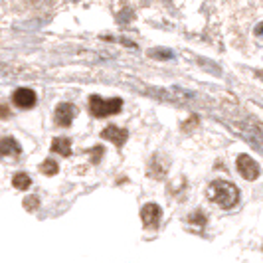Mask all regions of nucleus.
<instances>
[{
  "instance_id": "obj_3",
  "label": "nucleus",
  "mask_w": 263,
  "mask_h": 263,
  "mask_svg": "<svg viewBox=\"0 0 263 263\" xmlns=\"http://www.w3.org/2000/svg\"><path fill=\"white\" fill-rule=\"evenodd\" d=\"M236 166H237V172H239L246 180H255V178L259 176V172H261L259 164H257L250 155H239Z\"/></svg>"
},
{
  "instance_id": "obj_14",
  "label": "nucleus",
  "mask_w": 263,
  "mask_h": 263,
  "mask_svg": "<svg viewBox=\"0 0 263 263\" xmlns=\"http://www.w3.org/2000/svg\"><path fill=\"white\" fill-rule=\"evenodd\" d=\"M0 117H10V113H8V107L0 105Z\"/></svg>"
},
{
  "instance_id": "obj_7",
  "label": "nucleus",
  "mask_w": 263,
  "mask_h": 263,
  "mask_svg": "<svg viewBox=\"0 0 263 263\" xmlns=\"http://www.w3.org/2000/svg\"><path fill=\"white\" fill-rule=\"evenodd\" d=\"M73 117H76V107L71 103H60L55 107V123L60 127H69Z\"/></svg>"
},
{
  "instance_id": "obj_2",
  "label": "nucleus",
  "mask_w": 263,
  "mask_h": 263,
  "mask_svg": "<svg viewBox=\"0 0 263 263\" xmlns=\"http://www.w3.org/2000/svg\"><path fill=\"white\" fill-rule=\"evenodd\" d=\"M121 109H123V101L119 97H113V99H101L99 95L89 97V111L93 117H109L119 113Z\"/></svg>"
},
{
  "instance_id": "obj_4",
  "label": "nucleus",
  "mask_w": 263,
  "mask_h": 263,
  "mask_svg": "<svg viewBox=\"0 0 263 263\" xmlns=\"http://www.w3.org/2000/svg\"><path fill=\"white\" fill-rule=\"evenodd\" d=\"M160 216H162V210L157 204H145L141 210V220L146 228H157L160 222Z\"/></svg>"
},
{
  "instance_id": "obj_12",
  "label": "nucleus",
  "mask_w": 263,
  "mask_h": 263,
  "mask_svg": "<svg viewBox=\"0 0 263 263\" xmlns=\"http://www.w3.org/2000/svg\"><path fill=\"white\" fill-rule=\"evenodd\" d=\"M24 204H26V208L28 210H32V208H36V206H34V204H40L38 202V198H26V202H24Z\"/></svg>"
},
{
  "instance_id": "obj_10",
  "label": "nucleus",
  "mask_w": 263,
  "mask_h": 263,
  "mask_svg": "<svg viewBox=\"0 0 263 263\" xmlns=\"http://www.w3.org/2000/svg\"><path fill=\"white\" fill-rule=\"evenodd\" d=\"M32 184V180H30V176H28L26 172H16L12 178V186L14 188H18V190H26L30 188Z\"/></svg>"
},
{
  "instance_id": "obj_9",
  "label": "nucleus",
  "mask_w": 263,
  "mask_h": 263,
  "mask_svg": "<svg viewBox=\"0 0 263 263\" xmlns=\"http://www.w3.org/2000/svg\"><path fill=\"white\" fill-rule=\"evenodd\" d=\"M52 151L58 153V155H62V157H69V155H71V143H69V139H64V137L53 139Z\"/></svg>"
},
{
  "instance_id": "obj_1",
  "label": "nucleus",
  "mask_w": 263,
  "mask_h": 263,
  "mask_svg": "<svg viewBox=\"0 0 263 263\" xmlns=\"http://www.w3.org/2000/svg\"><path fill=\"white\" fill-rule=\"evenodd\" d=\"M208 198L220 208L228 210L239 202V190L236 184H232L228 180H216L208 186Z\"/></svg>"
},
{
  "instance_id": "obj_5",
  "label": "nucleus",
  "mask_w": 263,
  "mask_h": 263,
  "mask_svg": "<svg viewBox=\"0 0 263 263\" xmlns=\"http://www.w3.org/2000/svg\"><path fill=\"white\" fill-rule=\"evenodd\" d=\"M12 99H14V105L20 107V109H30V107L36 105V93L32 91V89H28V87L16 89Z\"/></svg>"
},
{
  "instance_id": "obj_13",
  "label": "nucleus",
  "mask_w": 263,
  "mask_h": 263,
  "mask_svg": "<svg viewBox=\"0 0 263 263\" xmlns=\"http://www.w3.org/2000/svg\"><path fill=\"white\" fill-rule=\"evenodd\" d=\"M103 155V148L101 146H97V148H93V162H99V157Z\"/></svg>"
},
{
  "instance_id": "obj_8",
  "label": "nucleus",
  "mask_w": 263,
  "mask_h": 263,
  "mask_svg": "<svg viewBox=\"0 0 263 263\" xmlns=\"http://www.w3.org/2000/svg\"><path fill=\"white\" fill-rule=\"evenodd\" d=\"M22 148L14 141L12 137H4L0 139V158H10V157H20Z\"/></svg>"
},
{
  "instance_id": "obj_11",
  "label": "nucleus",
  "mask_w": 263,
  "mask_h": 263,
  "mask_svg": "<svg viewBox=\"0 0 263 263\" xmlns=\"http://www.w3.org/2000/svg\"><path fill=\"white\" fill-rule=\"evenodd\" d=\"M40 171H42V174H46V176H53V174H58L60 166H58V162H55L53 158H48V160H44V162H42Z\"/></svg>"
},
{
  "instance_id": "obj_6",
  "label": "nucleus",
  "mask_w": 263,
  "mask_h": 263,
  "mask_svg": "<svg viewBox=\"0 0 263 263\" xmlns=\"http://www.w3.org/2000/svg\"><path fill=\"white\" fill-rule=\"evenodd\" d=\"M101 139H105V141H111L113 145H125L127 143V139H129V133L127 129H121L117 125H109L105 131L101 133Z\"/></svg>"
}]
</instances>
